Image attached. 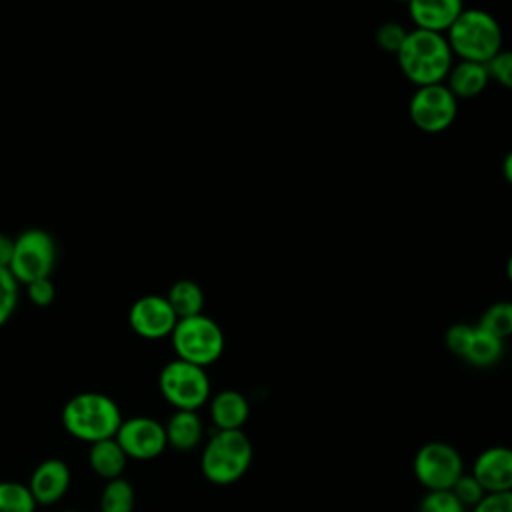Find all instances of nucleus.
<instances>
[{
	"label": "nucleus",
	"mask_w": 512,
	"mask_h": 512,
	"mask_svg": "<svg viewBox=\"0 0 512 512\" xmlns=\"http://www.w3.org/2000/svg\"><path fill=\"white\" fill-rule=\"evenodd\" d=\"M452 58L454 54L444 34L420 28L408 30L404 44L396 52L402 74L416 84V88L442 84L454 64Z\"/></svg>",
	"instance_id": "obj_1"
},
{
	"label": "nucleus",
	"mask_w": 512,
	"mask_h": 512,
	"mask_svg": "<svg viewBox=\"0 0 512 512\" xmlns=\"http://www.w3.org/2000/svg\"><path fill=\"white\" fill-rule=\"evenodd\" d=\"M122 420L116 400L102 392H78L62 408L64 430L86 444L114 438Z\"/></svg>",
	"instance_id": "obj_2"
},
{
	"label": "nucleus",
	"mask_w": 512,
	"mask_h": 512,
	"mask_svg": "<svg viewBox=\"0 0 512 512\" xmlns=\"http://www.w3.org/2000/svg\"><path fill=\"white\" fill-rule=\"evenodd\" d=\"M452 54L478 64L490 62L504 42L500 22L482 8H464L446 32Z\"/></svg>",
	"instance_id": "obj_3"
},
{
	"label": "nucleus",
	"mask_w": 512,
	"mask_h": 512,
	"mask_svg": "<svg viewBox=\"0 0 512 512\" xmlns=\"http://www.w3.org/2000/svg\"><path fill=\"white\" fill-rule=\"evenodd\" d=\"M254 448L244 430H216L200 454V470L212 484L238 482L250 468Z\"/></svg>",
	"instance_id": "obj_4"
},
{
	"label": "nucleus",
	"mask_w": 512,
	"mask_h": 512,
	"mask_svg": "<svg viewBox=\"0 0 512 512\" xmlns=\"http://www.w3.org/2000/svg\"><path fill=\"white\" fill-rule=\"evenodd\" d=\"M176 358L206 368L224 352V332L216 320L206 314L180 318L170 334Z\"/></svg>",
	"instance_id": "obj_5"
},
{
	"label": "nucleus",
	"mask_w": 512,
	"mask_h": 512,
	"mask_svg": "<svg viewBox=\"0 0 512 512\" xmlns=\"http://www.w3.org/2000/svg\"><path fill=\"white\" fill-rule=\"evenodd\" d=\"M58 258L54 236L42 228H26L14 238V250L8 264L10 274L20 286L50 278Z\"/></svg>",
	"instance_id": "obj_6"
},
{
	"label": "nucleus",
	"mask_w": 512,
	"mask_h": 512,
	"mask_svg": "<svg viewBox=\"0 0 512 512\" xmlns=\"http://www.w3.org/2000/svg\"><path fill=\"white\" fill-rule=\"evenodd\" d=\"M158 390L174 410L198 412L210 400V378L206 368L174 358L162 366Z\"/></svg>",
	"instance_id": "obj_7"
},
{
	"label": "nucleus",
	"mask_w": 512,
	"mask_h": 512,
	"mask_svg": "<svg viewBox=\"0 0 512 512\" xmlns=\"http://www.w3.org/2000/svg\"><path fill=\"white\" fill-rule=\"evenodd\" d=\"M414 476L426 492L452 490L458 478L464 474V460L460 452L444 442L432 440L418 448L412 462Z\"/></svg>",
	"instance_id": "obj_8"
},
{
	"label": "nucleus",
	"mask_w": 512,
	"mask_h": 512,
	"mask_svg": "<svg viewBox=\"0 0 512 512\" xmlns=\"http://www.w3.org/2000/svg\"><path fill=\"white\" fill-rule=\"evenodd\" d=\"M458 114V100L446 84H430L414 90L408 102L412 124L426 134H440L452 126Z\"/></svg>",
	"instance_id": "obj_9"
},
{
	"label": "nucleus",
	"mask_w": 512,
	"mask_h": 512,
	"mask_svg": "<svg viewBox=\"0 0 512 512\" xmlns=\"http://www.w3.org/2000/svg\"><path fill=\"white\" fill-rule=\"evenodd\" d=\"M114 438L128 460H154L168 446L164 424L152 416H132L122 420Z\"/></svg>",
	"instance_id": "obj_10"
},
{
	"label": "nucleus",
	"mask_w": 512,
	"mask_h": 512,
	"mask_svg": "<svg viewBox=\"0 0 512 512\" xmlns=\"http://www.w3.org/2000/svg\"><path fill=\"white\" fill-rule=\"evenodd\" d=\"M178 316L168 304L166 296L144 294L132 302L128 310V324L132 332L144 340L170 338Z\"/></svg>",
	"instance_id": "obj_11"
},
{
	"label": "nucleus",
	"mask_w": 512,
	"mask_h": 512,
	"mask_svg": "<svg viewBox=\"0 0 512 512\" xmlns=\"http://www.w3.org/2000/svg\"><path fill=\"white\" fill-rule=\"evenodd\" d=\"M486 494L512 492V448L490 446L484 448L472 464L470 472Z\"/></svg>",
	"instance_id": "obj_12"
},
{
	"label": "nucleus",
	"mask_w": 512,
	"mask_h": 512,
	"mask_svg": "<svg viewBox=\"0 0 512 512\" xmlns=\"http://www.w3.org/2000/svg\"><path fill=\"white\" fill-rule=\"evenodd\" d=\"M70 468L60 458L42 460L30 474L28 490L38 506H50L64 498L70 488Z\"/></svg>",
	"instance_id": "obj_13"
},
{
	"label": "nucleus",
	"mask_w": 512,
	"mask_h": 512,
	"mask_svg": "<svg viewBox=\"0 0 512 512\" xmlns=\"http://www.w3.org/2000/svg\"><path fill=\"white\" fill-rule=\"evenodd\" d=\"M464 10L460 0H412L408 12L416 28L428 32H448Z\"/></svg>",
	"instance_id": "obj_14"
},
{
	"label": "nucleus",
	"mask_w": 512,
	"mask_h": 512,
	"mask_svg": "<svg viewBox=\"0 0 512 512\" xmlns=\"http://www.w3.org/2000/svg\"><path fill=\"white\" fill-rule=\"evenodd\" d=\"M210 420L216 430H242L250 416L248 398L238 390H220L210 396Z\"/></svg>",
	"instance_id": "obj_15"
},
{
	"label": "nucleus",
	"mask_w": 512,
	"mask_h": 512,
	"mask_svg": "<svg viewBox=\"0 0 512 512\" xmlns=\"http://www.w3.org/2000/svg\"><path fill=\"white\" fill-rule=\"evenodd\" d=\"M490 76L486 70V64L470 62V60H458L452 64L448 76H446V88L454 94L456 100H468L484 92L488 86Z\"/></svg>",
	"instance_id": "obj_16"
},
{
	"label": "nucleus",
	"mask_w": 512,
	"mask_h": 512,
	"mask_svg": "<svg viewBox=\"0 0 512 512\" xmlns=\"http://www.w3.org/2000/svg\"><path fill=\"white\" fill-rule=\"evenodd\" d=\"M502 354H504V340L496 338L494 334L486 332L476 324L470 328L458 358H462L470 366L488 368V366H494L502 358Z\"/></svg>",
	"instance_id": "obj_17"
},
{
	"label": "nucleus",
	"mask_w": 512,
	"mask_h": 512,
	"mask_svg": "<svg viewBox=\"0 0 512 512\" xmlns=\"http://www.w3.org/2000/svg\"><path fill=\"white\" fill-rule=\"evenodd\" d=\"M168 446L180 452H190L200 446L204 438V424L198 412L190 410H174L168 422L164 424Z\"/></svg>",
	"instance_id": "obj_18"
},
{
	"label": "nucleus",
	"mask_w": 512,
	"mask_h": 512,
	"mask_svg": "<svg viewBox=\"0 0 512 512\" xmlns=\"http://www.w3.org/2000/svg\"><path fill=\"white\" fill-rule=\"evenodd\" d=\"M88 464L94 474H98L100 478H104L108 482V480L122 478L126 464H128V456L124 454V450L120 448L116 438H108V440L90 444Z\"/></svg>",
	"instance_id": "obj_19"
},
{
	"label": "nucleus",
	"mask_w": 512,
	"mask_h": 512,
	"mask_svg": "<svg viewBox=\"0 0 512 512\" xmlns=\"http://www.w3.org/2000/svg\"><path fill=\"white\" fill-rule=\"evenodd\" d=\"M166 300L172 306L178 320L198 316L202 314V308H204V290L200 288L198 282L182 278L170 286Z\"/></svg>",
	"instance_id": "obj_20"
},
{
	"label": "nucleus",
	"mask_w": 512,
	"mask_h": 512,
	"mask_svg": "<svg viewBox=\"0 0 512 512\" xmlns=\"http://www.w3.org/2000/svg\"><path fill=\"white\" fill-rule=\"evenodd\" d=\"M136 496L126 478L108 480L100 494V512H134Z\"/></svg>",
	"instance_id": "obj_21"
},
{
	"label": "nucleus",
	"mask_w": 512,
	"mask_h": 512,
	"mask_svg": "<svg viewBox=\"0 0 512 512\" xmlns=\"http://www.w3.org/2000/svg\"><path fill=\"white\" fill-rule=\"evenodd\" d=\"M478 326L500 340L512 336V300H498L490 304L482 312Z\"/></svg>",
	"instance_id": "obj_22"
},
{
	"label": "nucleus",
	"mask_w": 512,
	"mask_h": 512,
	"mask_svg": "<svg viewBox=\"0 0 512 512\" xmlns=\"http://www.w3.org/2000/svg\"><path fill=\"white\" fill-rule=\"evenodd\" d=\"M36 506L26 484L14 480L0 482V512H36Z\"/></svg>",
	"instance_id": "obj_23"
},
{
	"label": "nucleus",
	"mask_w": 512,
	"mask_h": 512,
	"mask_svg": "<svg viewBox=\"0 0 512 512\" xmlns=\"http://www.w3.org/2000/svg\"><path fill=\"white\" fill-rule=\"evenodd\" d=\"M20 300V284L8 268H0V328L12 318Z\"/></svg>",
	"instance_id": "obj_24"
},
{
	"label": "nucleus",
	"mask_w": 512,
	"mask_h": 512,
	"mask_svg": "<svg viewBox=\"0 0 512 512\" xmlns=\"http://www.w3.org/2000/svg\"><path fill=\"white\" fill-rule=\"evenodd\" d=\"M418 512H466V508L456 500L450 490L440 492H424Z\"/></svg>",
	"instance_id": "obj_25"
},
{
	"label": "nucleus",
	"mask_w": 512,
	"mask_h": 512,
	"mask_svg": "<svg viewBox=\"0 0 512 512\" xmlns=\"http://www.w3.org/2000/svg\"><path fill=\"white\" fill-rule=\"evenodd\" d=\"M454 496H456V500L468 510H472L484 496H486V492H484V488L478 484V480L470 474V472H464L460 478H458V482L454 484V488L450 490Z\"/></svg>",
	"instance_id": "obj_26"
},
{
	"label": "nucleus",
	"mask_w": 512,
	"mask_h": 512,
	"mask_svg": "<svg viewBox=\"0 0 512 512\" xmlns=\"http://www.w3.org/2000/svg\"><path fill=\"white\" fill-rule=\"evenodd\" d=\"M408 30L398 22H384L376 28V44L390 54H396L406 40Z\"/></svg>",
	"instance_id": "obj_27"
},
{
	"label": "nucleus",
	"mask_w": 512,
	"mask_h": 512,
	"mask_svg": "<svg viewBox=\"0 0 512 512\" xmlns=\"http://www.w3.org/2000/svg\"><path fill=\"white\" fill-rule=\"evenodd\" d=\"M490 80L512 90V50H500L490 62H486Z\"/></svg>",
	"instance_id": "obj_28"
},
{
	"label": "nucleus",
	"mask_w": 512,
	"mask_h": 512,
	"mask_svg": "<svg viewBox=\"0 0 512 512\" xmlns=\"http://www.w3.org/2000/svg\"><path fill=\"white\" fill-rule=\"evenodd\" d=\"M26 288V296L30 298L32 304H36L38 308H44V306H50L56 298V288H54V282L50 278H42V280H36Z\"/></svg>",
	"instance_id": "obj_29"
},
{
	"label": "nucleus",
	"mask_w": 512,
	"mask_h": 512,
	"mask_svg": "<svg viewBox=\"0 0 512 512\" xmlns=\"http://www.w3.org/2000/svg\"><path fill=\"white\" fill-rule=\"evenodd\" d=\"M470 512H512V492L486 494Z\"/></svg>",
	"instance_id": "obj_30"
},
{
	"label": "nucleus",
	"mask_w": 512,
	"mask_h": 512,
	"mask_svg": "<svg viewBox=\"0 0 512 512\" xmlns=\"http://www.w3.org/2000/svg\"><path fill=\"white\" fill-rule=\"evenodd\" d=\"M470 328H472L470 324L460 322V324H452V326L446 330L444 342H446V348H448L454 356H458V354L462 352V346H464V342H466V338H468Z\"/></svg>",
	"instance_id": "obj_31"
},
{
	"label": "nucleus",
	"mask_w": 512,
	"mask_h": 512,
	"mask_svg": "<svg viewBox=\"0 0 512 512\" xmlns=\"http://www.w3.org/2000/svg\"><path fill=\"white\" fill-rule=\"evenodd\" d=\"M14 250V238L0 232V268H8Z\"/></svg>",
	"instance_id": "obj_32"
},
{
	"label": "nucleus",
	"mask_w": 512,
	"mask_h": 512,
	"mask_svg": "<svg viewBox=\"0 0 512 512\" xmlns=\"http://www.w3.org/2000/svg\"><path fill=\"white\" fill-rule=\"evenodd\" d=\"M502 176L512 186V148L506 152V156L502 160Z\"/></svg>",
	"instance_id": "obj_33"
},
{
	"label": "nucleus",
	"mask_w": 512,
	"mask_h": 512,
	"mask_svg": "<svg viewBox=\"0 0 512 512\" xmlns=\"http://www.w3.org/2000/svg\"><path fill=\"white\" fill-rule=\"evenodd\" d=\"M506 276H508V280L512 282V254H510L508 260H506Z\"/></svg>",
	"instance_id": "obj_34"
},
{
	"label": "nucleus",
	"mask_w": 512,
	"mask_h": 512,
	"mask_svg": "<svg viewBox=\"0 0 512 512\" xmlns=\"http://www.w3.org/2000/svg\"><path fill=\"white\" fill-rule=\"evenodd\" d=\"M64 512H76V510H64Z\"/></svg>",
	"instance_id": "obj_35"
}]
</instances>
